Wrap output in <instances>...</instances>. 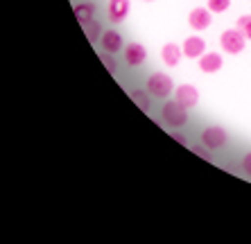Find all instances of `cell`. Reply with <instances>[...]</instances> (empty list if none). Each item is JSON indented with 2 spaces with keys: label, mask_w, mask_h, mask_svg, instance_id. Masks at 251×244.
<instances>
[{
  "label": "cell",
  "mask_w": 251,
  "mask_h": 244,
  "mask_svg": "<svg viewBox=\"0 0 251 244\" xmlns=\"http://www.w3.org/2000/svg\"><path fill=\"white\" fill-rule=\"evenodd\" d=\"M228 5H231V0H208V9L213 14H222L228 9Z\"/></svg>",
  "instance_id": "17"
},
{
  "label": "cell",
  "mask_w": 251,
  "mask_h": 244,
  "mask_svg": "<svg viewBox=\"0 0 251 244\" xmlns=\"http://www.w3.org/2000/svg\"><path fill=\"white\" fill-rule=\"evenodd\" d=\"M102 64L106 66V70H109V73H116V70H118V64H116V59H113L111 52H104V50H102Z\"/></svg>",
  "instance_id": "18"
},
{
  "label": "cell",
  "mask_w": 251,
  "mask_h": 244,
  "mask_svg": "<svg viewBox=\"0 0 251 244\" xmlns=\"http://www.w3.org/2000/svg\"><path fill=\"white\" fill-rule=\"evenodd\" d=\"M147 59V50L145 46H140V43H127L125 46V61H127L129 66H143Z\"/></svg>",
  "instance_id": "7"
},
{
  "label": "cell",
  "mask_w": 251,
  "mask_h": 244,
  "mask_svg": "<svg viewBox=\"0 0 251 244\" xmlns=\"http://www.w3.org/2000/svg\"><path fill=\"white\" fill-rule=\"evenodd\" d=\"M129 9H131L129 0H109V7H106L109 21L111 23H123L125 18L129 16Z\"/></svg>",
  "instance_id": "6"
},
{
  "label": "cell",
  "mask_w": 251,
  "mask_h": 244,
  "mask_svg": "<svg viewBox=\"0 0 251 244\" xmlns=\"http://www.w3.org/2000/svg\"><path fill=\"white\" fill-rule=\"evenodd\" d=\"M242 170H245L247 174L251 176V151H249V154H247L245 158H242Z\"/></svg>",
  "instance_id": "20"
},
{
  "label": "cell",
  "mask_w": 251,
  "mask_h": 244,
  "mask_svg": "<svg viewBox=\"0 0 251 244\" xmlns=\"http://www.w3.org/2000/svg\"><path fill=\"white\" fill-rule=\"evenodd\" d=\"M73 12H75V18L79 23H86V21H91L95 16V5L93 2H82V5H75Z\"/></svg>",
  "instance_id": "14"
},
{
  "label": "cell",
  "mask_w": 251,
  "mask_h": 244,
  "mask_svg": "<svg viewBox=\"0 0 251 244\" xmlns=\"http://www.w3.org/2000/svg\"><path fill=\"white\" fill-rule=\"evenodd\" d=\"M175 99L181 106H186V109L190 111L193 106H197V102H199V91L195 86H190V84H181V86L176 88Z\"/></svg>",
  "instance_id": "5"
},
{
  "label": "cell",
  "mask_w": 251,
  "mask_h": 244,
  "mask_svg": "<svg viewBox=\"0 0 251 244\" xmlns=\"http://www.w3.org/2000/svg\"><path fill=\"white\" fill-rule=\"evenodd\" d=\"M206 52V41L201 36H188L183 41V54L190 59H199Z\"/></svg>",
  "instance_id": "9"
},
{
  "label": "cell",
  "mask_w": 251,
  "mask_h": 244,
  "mask_svg": "<svg viewBox=\"0 0 251 244\" xmlns=\"http://www.w3.org/2000/svg\"><path fill=\"white\" fill-rule=\"evenodd\" d=\"M235 27L245 34V39L247 41H251V14H245V16H240L238 18V25Z\"/></svg>",
  "instance_id": "16"
},
{
  "label": "cell",
  "mask_w": 251,
  "mask_h": 244,
  "mask_svg": "<svg viewBox=\"0 0 251 244\" xmlns=\"http://www.w3.org/2000/svg\"><path fill=\"white\" fill-rule=\"evenodd\" d=\"M145 2H152V0H145Z\"/></svg>",
  "instance_id": "21"
},
{
  "label": "cell",
  "mask_w": 251,
  "mask_h": 244,
  "mask_svg": "<svg viewBox=\"0 0 251 244\" xmlns=\"http://www.w3.org/2000/svg\"><path fill=\"white\" fill-rule=\"evenodd\" d=\"M172 88H175V84H172L170 75H165V73H154V75L147 79V91H150V95H154V98H158V99L168 98V95L172 93Z\"/></svg>",
  "instance_id": "3"
},
{
  "label": "cell",
  "mask_w": 251,
  "mask_h": 244,
  "mask_svg": "<svg viewBox=\"0 0 251 244\" xmlns=\"http://www.w3.org/2000/svg\"><path fill=\"white\" fill-rule=\"evenodd\" d=\"M224 59L220 52H204L201 57H199V68H201V73H217V70L222 68Z\"/></svg>",
  "instance_id": "10"
},
{
  "label": "cell",
  "mask_w": 251,
  "mask_h": 244,
  "mask_svg": "<svg viewBox=\"0 0 251 244\" xmlns=\"http://www.w3.org/2000/svg\"><path fill=\"white\" fill-rule=\"evenodd\" d=\"M193 154H195V156H199V158H204V161H210V158H213V156H210V151H208V147H206L204 143H201V145H195L193 147Z\"/></svg>",
  "instance_id": "19"
},
{
  "label": "cell",
  "mask_w": 251,
  "mask_h": 244,
  "mask_svg": "<svg viewBox=\"0 0 251 244\" xmlns=\"http://www.w3.org/2000/svg\"><path fill=\"white\" fill-rule=\"evenodd\" d=\"M226 131L222 127H208L201 131V143H204L208 149H222L226 145Z\"/></svg>",
  "instance_id": "4"
},
{
  "label": "cell",
  "mask_w": 251,
  "mask_h": 244,
  "mask_svg": "<svg viewBox=\"0 0 251 244\" xmlns=\"http://www.w3.org/2000/svg\"><path fill=\"white\" fill-rule=\"evenodd\" d=\"M100 43H102L104 52L116 54L118 50H123V36L118 34L116 29H106L104 34H102V39H100Z\"/></svg>",
  "instance_id": "11"
},
{
  "label": "cell",
  "mask_w": 251,
  "mask_h": 244,
  "mask_svg": "<svg viewBox=\"0 0 251 244\" xmlns=\"http://www.w3.org/2000/svg\"><path fill=\"white\" fill-rule=\"evenodd\" d=\"M82 27H84V34H86V39H88V43H95V41H100L102 39V25L95 21V18H91V21H86V23H82Z\"/></svg>",
  "instance_id": "13"
},
{
  "label": "cell",
  "mask_w": 251,
  "mask_h": 244,
  "mask_svg": "<svg viewBox=\"0 0 251 244\" xmlns=\"http://www.w3.org/2000/svg\"><path fill=\"white\" fill-rule=\"evenodd\" d=\"M129 98L134 99V104L138 106L143 113H147V111H150V91H140V88H136V91H131V93H129Z\"/></svg>",
  "instance_id": "15"
},
{
  "label": "cell",
  "mask_w": 251,
  "mask_h": 244,
  "mask_svg": "<svg viewBox=\"0 0 251 244\" xmlns=\"http://www.w3.org/2000/svg\"><path fill=\"white\" fill-rule=\"evenodd\" d=\"M220 43H222V50L228 54H240L245 50L247 46V39L245 34L240 32L238 27H231V29H224L222 36H220Z\"/></svg>",
  "instance_id": "2"
},
{
  "label": "cell",
  "mask_w": 251,
  "mask_h": 244,
  "mask_svg": "<svg viewBox=\"0 0 251 244\" xmlns=\"http://www.w3.org/2000/svg\"><path fill=\"white\" fill-rule=\"evenodd\" d=\"M161 57H163L165 66H179L183 57V48H179L176 43H165L163 50H161Z\"/></svg>",
  "instance_id": "12"
},
{
  "label": "cell",
  "mask_w": 251,
  "mask_h": 244,
  "mask_svg": "<svg viewBox=\"0 0 251 244\" xmlns=\"http://www.w3.org/2000/svg\"><path fill=\"white\" fill-rule=\"evenodd\" d=\"M210 9H204V7H197V9H193V12L188 14V25L195 29V32H201V29H206L210 25Z\"/></svg>",
  "instance_id": "8"
},
{
  "label": "cell",
  "mask_w": 251,
  "mask_h": 244,
  "mask_svg": "<svg viewBox=\"0 0 251 244\" xmlns=\"http://www.w3.org/2000/svg\"><path fill=\"white\" fill-rule=\"evenodd\" d=\"M161 118H163V122L168 124V127L179 129L188 122V109L179 104L176 99H172V102H165L163 104V109H161Z\"/></svg>",
  "instance_id": "1"
}]
</instances>
